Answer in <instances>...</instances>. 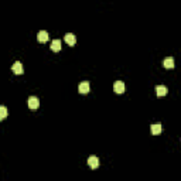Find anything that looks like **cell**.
Returning <instances> with one entry per match:
<instances>
[{
  "label": "cell",
  "mask_w": 181,
  "mask_h": 181,
  "mask_svg": "<svg viewBox=\"0 0 181 181\" xmlns=\"http://www.w3.org/2000/svg\"><path fill=\"white\" fill-rule=\"evenodd\" d=\"M78 91H79V93H82V95L88 93L89 91H91V85H89V82H86V81L81 82V84L78 85Z\"/></svg>",
  "instance_id": "obj_1"
},
{
  "label": "cell",
  "mask_w": 181,
  "mask_h": 181,
  "mask_svg": "<svg viewBox=\"0 0 181 181\" xmlns=\"http://www.w3.org/2000/svg\"><path fill=\"white\" fill-rule=\"evenodd\" d=\"M88 166L91 167V168H93V170L98 168V167H99V159H98L96 156H91L88 159Z\"/></svg>",
  "instance_id": "obj_2"
},
{
  "label": "cell",
  "mask_w": 181,
  "mask_h": 181,
  "mask_svg": "<svg viewBox=\"0 0 181 181\" xmlns=\"http://www.w3.org/2000/svg\"><path fill=\"white\" fill-rule=\"evenodd\" d=\"M38 106H40V100H38V98H36V96H30L28 98V107L30 109H37Z\"/></svg>",
  "instance_id": "obj_3"
},
{
  "label": "cell",
  "mask_w": 181,
  "mask_h": 181,
  "mask_svg": "<svg viewBox=\"0 0 181 181\" xmlns=\"http://www.w3.org/2000/svg\"><path fill=\"white\" fill-rule=\"evenodd\" d=\"M11 70H13V72H14L16 75H21L23 74V64L20 62V61H16L14 64H13V67H11Z\"/></svg>",
  "instance_id": "obj_4"
},
{
  "label": "cell",
  "mask_w": 181,
  "mask_h": 181,
  "mask_svg": "<svg viewBox=\"0 0 181 181\" xmlns=\"http://www.w3.org/2000/svg\"><path fill=\"white\" fill-rule=\"evenodd\" d=\"M115 92L116 93H123L126 91V86H125V84H123L122 81H116L115 82Z\"/></svg>",
  "instance_id": "obj_5"
},
{
  "label": "cell",
  "mask_w": 181,
  "mask_h": 181,
  "mask_svg": "<svg viewBox=\"0 0 181 181\" xmlns=\"http://www.w3.org/2000/svg\"><path fill=\"white\" fill-rule=\"evenodd\" d=\"M64 40H65V43H67L68 45H75V43H77V37H75L74 34H65V37H64Z\"/></svg>",
  "instance_id": "obj_6"
},
{
  "label": "cell",
  "mask_w": 181,
  "mask_h": 181,
  "mask_svg": "<svg viewBox=\"0 0 181 181\" xmlns=\"http://www.w3.org/2000/svg\"><path fill=\"white\" fill-rule=\"evenodd\" d=\"M37 40H38V43H47L48 41V33L47 31H40V33L37 34Z\"/></svg>",
  "instance_id": "obj_7"
},
{
  "label": "cell",
  "mask_w": 181,
  "mask_h": 181,
  "mask_svg": "<svg viewBox=\"0 0 181 181\" xmlns=\"http://www.w3.org/2000/svg\"><path fill=\"white\" fill-rule=\"evenodd\" d=\"M163 65H164L166 70H173L174 68V59L171 58V57H168V58H166L164 61H163Z\"/></svg>",
  "instance_id": "obj_8"
},
{
  "label": "cell",
  "mask_w": 181,
  "mask_h": 181,
  "mask_svg": "<svg viewBox=\"0 0 181 181\" xmlns=\"http://www.w3.org/2000/svg\"><path fill=\"white\" fill-rule=\"evenodd\" d=\"M152 133L153 134H156V136H157V134H160L161 133V130H163V127H161V123H154V125H152Z\"/></svg>",
  "instance_id": "obj_9"
},
{
  "label": "cell",
  "mask_w": 181,
  "mask_h": 181,
  "mask_svg": "<svg viewBox=\"0 0 181 181\" xmlns=\"http://www.w3.org/2000/svg\"><path fill=\"white\" fill-rule=\"evenodd\" d=\"M156 93H157V96L167 95V88L164 85H157V86H156Z\"/></svg>",
  "instance_id": "obj_10"
},
{
  "label": "cell",
  "mask_w": 181,
  "mask_h": 181,
  "mask_svg": "<svg viewBox=\"0 0 181 181\" xmlns=\"http://www.w3.org/2000/svg\"><path fill=\"white\" fill-rule=\"evenodd\" d=\"M51 50L52 51H59L61 50V40H52L51 41Z\"/></svg>",
  "instance_id": "obj_11"
},
{
  "label": "cell",
  "mask_w": 181,
  "mask_h": 181,
  "mask_svg": "<svg viewBox=\"0 0 181 181\" xmlns=\"http://www.w3.org/2000/svg\"><path fill=\"white\" fill-rule=\"evenodd\" d=\"M6 116H7V107L0 106V119H4Z\"/></svg>",
  "instance_id": "obj_12"
}]
</instances>
